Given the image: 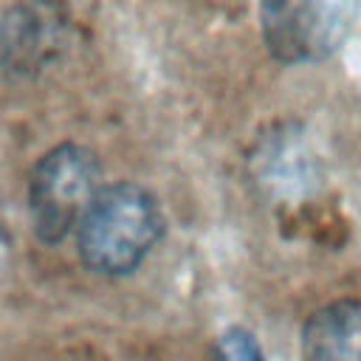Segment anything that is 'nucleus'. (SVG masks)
<instances>
[{"label":"nucleus","mask_w":361,"mask_h":361,"mask_svg":"<svg viewBox=\"0 0 361 361\" xmlns=\"http://www.w3.org/2000/svg\"><path fill=\"white\" fill-rule=\"evenodd\" d=\"M161 231L164 214L152 192L127 180L107 183L76 226V251L93 274L124 276L149 257Z\"/></svg>","instance_id":"nucleus-1"},{"label":"nucleus","mask_w":361,"mask_h":361,"mask_svg":"<svg viewBox=\"0 0 361 361\" xmlns=\"http://www.w3.org/2000/svg\"><path fill=\"white\" fill-rule=\"evenodd\" d=\"M102 189L99 158L82 144H59L48 149L28 180L31 228L45 245H56L76 234L79 220Z\"/></svg>","instance_id":"nucleus-2"},{"label":"nucleus","mask_w":361,"mask_h":361,"mask_svg":"<svg viewBox=\"0 0 361 361\" xmlns=\"http://www.w3.org/2000/svg\"><path fill=\"white\" fill-rule=\"evenodd\" d=\"M71 17L54 0H23L0 23V65L14 76L45 71L68 45Z\"/></svg>","instance_id":"nucleus-4"},{"label":"nucleus","mask_w":361,"mask_h":361,"mask_svg":"<svg viewBox=\"0 0 361 361\" xmlns=\"http://www.w3.org/2000/svg\"><path fill=\"white\" fill-rule=\"evenodd\" d=\"M257 8L268 54L285 65H310L344 45L361 0H259Z\"/></svg>","instance_id":"nucleus-3"},{"label":"nucleus","mask_w":361,"mask_h":361,"mask_svg":"<svg viewBox=\"0 0 361 361\" xmlns=\"http://www.w3.org/2000/svg\"><path fill=\"white\" fill-rule=\"evenodd\" d=\"M305 361H361V299H336L302 327Z\"/></svg>","instance_id":"nucleus-5"},{"label":"nucleus","mask_w":361,"mask_h":361,"mask_svg":"<svg viewBox=\"0 0 361 361\" xmlns=\"http://www.w3.org/2000/svg\"><path fill=\"white\" fill-rule=\"evenodd\" d=\"M214 361H265V355L245 327H228L214 344Z\"/></svg>","instance_id":"nucleus-6"}]
</instances>
